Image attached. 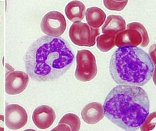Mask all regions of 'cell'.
<instances>
[{
	"label": "cell",
	"instance_id": "1",
	"mask_svg": "<svg viewBox=\"0 0 156 131\" xmlns=\"http://www.w3.org/2000/svg\"><path fill=\"white\" fill-rule=\"evenodd\" d=\"M74 61V53L67 40L47 35L34 41L24 57L28 75L39 82L60 78L70 68Z\"/></svg>",
	"mask_w": 156,
	"mask_h": 131
},
{
	"label": "cell",
	"instance_id": "2",
	"mask_svg": "<svg viewBox=\"0 0 156 131\" xmlns=\"http://www.w3.org/2000/svg\"><path fill=\"white\" fill-rule=\"evenodd\" d=\"M103 110L106 117L119 128L136 131L149 115V98L139 86L119 84L106 96Z\"/></svg>",
	"mask_w": 156,
	"mask_h": 131
},
{
	"label": "cell",
	"instance_id": "3",
	"mask_svg": "<svg viewBox=\"0 0 156 131\" xmlns=\"http://www.w3.org/2000/svg\"><path fill=\"white\" fill-rule=\"evenodd\" d=\"M109 72L118 84L142 86L151 79L154 66L149 55L137 47L119 48L111 58Z\"/></svg>",
	"mask_w": 156,
	"mask_h": 131
},
{
	"label": "cell",
	"instance_id": "4",
	"mask_svg": "<svg viewBox=\"0 0 156 131\" xmlns=\"http://www.w3.org/2000/svg\"><path fill=\"white\" fill-rule=\"evenodd\" d=\"M150 43L148 32L139 22H132L127 25V29L118 33L115 36V45L123 47H147Z\"/></svg>",
	"mask_w": 156,
	"mask_h": 131
},
{
	"label": "cell",
	"instance_id": "5",
	"mask_svg": "<svg viewBox=\"0 0 156 131\" xmlns=\"http://www.w3.org/2000/svg\"><path fill=\"white\" fill-rule=\"evenodd\" d=\"M98 74L96 60L91 51L87 49L78 51L76 55V78L82 82H88Z\"/></svg>",
	"mask_w": 156,
	"mask_h": 131
},
{
	"label": "cell",
	"instance_id": "6",
	"mask_svg": "<svg viewBox=\"0 0 156 131\" xmlns=\"http://www.w3.org/2000/svg\"><path fill=\"white\" fill-rule=\"evenodd\" d=\"M99 35L98 28L91 27L88 24L80 22H74L69 31V38L72 43L79 46H93Z\"/></svg>",
	"mask_w": 156,
	"mask_h": 131
},
{
	"label": "cell",
	"instance_id": "7",
	"mask_svg": "<svg viewBox=\"0 0 156 131\" xmlns=\"http://www.w3.org/2000/svg\"><path fill=\"white\" fill-rule=\"evenodd\" d=\"M66 27L67 22L64 16L58 11H52L46 13L40 24L41 31L52 37H59L62 35Z\"/></svg>",
	"mask_w": 156,
	"mask_h": 131
},
{
	"label": "cell",
	"instance_id": "8",
	"mask_svg": "<svg viewBox=\"0 0 156 131\" xmlns=\"http://www.w3.org/2000/svg\"><path fill=\"white\" fill-rule=\"evenodd\" d=\"M28 122L26 110L20 105L10 104L5 108V125L12 130H18L24 127Z\"/></svg>",
	"mask_w": 156,
	"mask_h": 131
},
{
	"label": "cell",
	"instance_id": "9",
	"mask_svg": "<svg viewBox=\"0 0 156 131\" xmlns=\"http://www.w3.org/2000/svg\"><path fill=\"white\" fill-rule=\"evenodd\" d=\"M30 81L29 75L23 71H13L5 78V92L9 95L22 93L27 87Z\"/></svg>",
	"mask_w": 156,
	"mask_h": 131
},
{
	"label": "cell",
	"instance_id": "10",
	"mask_svg": "<svg viewBox=\"0 0 156 131\" xmlns=\"http://www.w3.org/2000/svg\"><path fill=\"white\" fill-rule=\"evenodd\" d=\"M56 114L54 110L48 105H41L36 108L33 113L32 119L37 128L46 129L54 123Z\"/></svg>",
	"mask_w": 156,
	"mask_h": 131
},
{
	"label": "cell",
	"instance_id": "11",
	"mask_svg": "<svg viewBox=\"0 0 156 131\" xmlns=\"http://www.w3.org/2000/svg\"><path fill=\"white\" fill-rule=\"evenodd\" d=\"M81 116L86 123L95 125L101 120L105 116L103 106L98 102L90 103L83 108Z\"/></svg>",
	"mask_w": 156,
	"mask_h": 131
},
{
	"label": "cell",
	"instance_id": "12",
	"mask_svg": "<svg viewBox=\"0 0 156 131\" xmlns=\"http://www.w3.org/2000/svg\"><path fill=\"white\" fill-rule=\"evenodd\" d=\"M126 20L119 15H109L102 27L103 34L115 36L119 31L126 29Z\"/></svg>",
	"mask_w": 156,
	"mask_h": 131
},
{
	"label": "cell",
	"instance_id": "13",
	"mask_svg": "<svg viewBox=\"0 0 156 131\" xmlns=\"http://www.w3.org/2000/svg\"><path fill=\"white\" fill-rule=\"evenodd\" d=\"M85 10V5L83 2L78 0H73L67 4L65 13L68 19L71 22H80L84 18Z\"/></svg>",
	"mask_w": 156,
	"mask_h": 131
},
{
	"label": "cell",
	"instance_id": "14",
	"mask_svg": "<svg viewBox=\"0 0 156 131\" xmlns=\"http://www.w3.org/2000/svg\"><path fill=\"white\" fill-rule=\"evenodd\" d=\"M80 120L77 115L68 113L64 115L60 120L58 126L52 131H79Z\"/></svg>",
	"mask_w": 156,
	"mask_h": 131
},
{
	"label": "cell",
	"instance_id": "15",
	"mask_svg": "<svg viewBox=\"0 0 156 131\" xmlns=\"http://www.w3.org/2000/svg\"><path fill=\"white\" fill-rule=\"evenodd\" d=\"M88 24L93 28H98L105 22L106 15L105 12L98 7H90L85 13Z\"/></svg>",
	"mask_w": 156,
	"mask_h": 131
},
{
	"label": "cell",
	"instance_id": "16",
	"mask_svg": "<svg viewBox=\"0 0 156 131\" xmlns=\"http://www.w3.org/2000/svg\"><path fill=\"white\" fill-rule=\"evenodd\" d=\"M115 46V36L103 34L97 38V46L101 52H108Z\"/></svg>",
	"mask_w": 156,
	"mask_h": 131
},
{
	"label": "cell",
	"instance_id": "17",
	"mask_svg": "<svg viewBox=\"0 0 156 131\" xmlns=\"http://www.w3.org/2000/svg\"><path fill=\"white\" fill-rule=\"evenodd\" d=\"M129 0L115 1V0H103L105 7L112 11H121L128 3Z\"/></svg>",
	"mask_w": 156,
	"mask_h": 131
},
{
	"label": "cell",
	"instance_id": "18",
	"mask_svg": "<svg viewBox=\"0 0 156 131\" xmlns=\"http://www.w3.org/2000/svg\"><path fill=\"white\" fill-rule=\"evenodd\" d=\"M4 115L1 114L0 115V131H4Z\"/></svg>",
	"mask_w": 156,
	"mask_h": 131
},
{
	"label": "cell",
	"instance_id": "19",
	"mask_svg": "<svg viewBox=\"0 0 156 131\" xmlns=\"http://www.w3.org/2000/svg\"><path fill=\"white\" fill-rule=\"evenodd\" d=\"M115 1H124V0H115Z\"/></svg>",
	"mask_w": 156,
	"mask_h": 131
}]
</instances>
